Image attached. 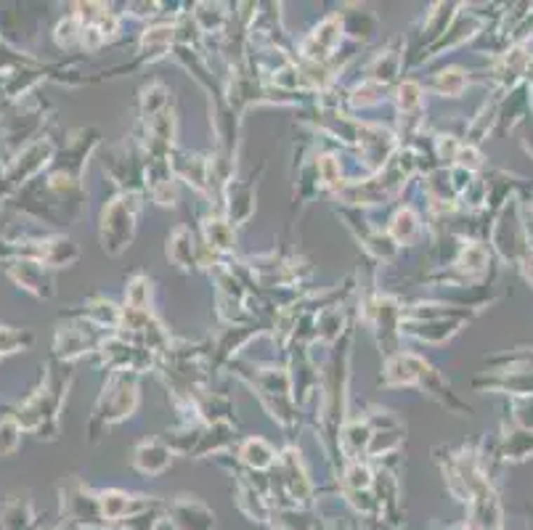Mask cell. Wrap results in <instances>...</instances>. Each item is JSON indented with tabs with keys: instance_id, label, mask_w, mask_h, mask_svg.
<instances>
[{
	"instance_id": "cell-6",
	"label": "cell",
	"mask_w": 533,
	"mask_h": 530,
	"mask_svg": "<svg viewBox=\"0 0 533 530\" xmlns=\"http://www.w3.org/2000/svg\"><path fill=\"white\" fill-rule=\"evenodd\" d=\"M417 229V223H414V215H412V210H403V212H398V217H396V226H393V231H396V236L398 239H403L409 231Z\"/></svg>"
},
{
	"instance_id": "cell-1",
	"label": "cell",
	"mask_w": 533,
	"mask_h": 530,
	"mask_svg": "<svg viewBox=\"0 0 533 530\" xmlns=\"http://www.w3.org/2000/svg\"><path fill=\"white\" fill-rule=\"evenodd\" d=\"M170 464V451L159 443H141L135 451V467L146 475H157Z\"/></svg>"
},
{
	"instance_id": "cell-4",
	"label": "cell",
	"mask_w": 533,
	"mask_h": 530,
	"mask_svg": "<svg viewBox=\"0 0 533 530\" xmlns=\"http://www.w3.org/2000/svg\"><path fill=\"white\" fill-rule=\"evenodd\" d=\"M29 342L32 337H22L19 332H13L8 326H0V353H11L13 348H25Z\"/></svg>"
},
{
	"instance_id": "cell-3",
	"label": "cell",
	"mask_w": 533,
	"mask_h": 530,
	"mask_svg": "<svg viewBox=\"0 0 533 530\" xmlns=\"http://www.w3.org/2000/svg\"><path fill=\"white\" fill-rule=\"evenodd\" d=\"M19 443V427L11 419H3L0 422V454H11Z\"/></svg>"
},
{
	"instance_id": "cell-2",
	"label": "cell",
	"mask_w": 533,
	"mask_h": 530,
	"mask_svg": "<svg viewBox=\"0 0 533 530\" xmlns=\"http://www.w3.org/2000/svg\"><path fill=\"white\" fill-rule=\"evenodd\" d=\"M242 456L247 458L250 464H255V467H266V464H271V458H274V451H271L263 440H250V443L244 446Z\"/></svg>"
},
{
	"instance_id": "cell-5",
	"label": "cell",
	"mask_w": 533,
	"mask_h": 530,
	"mask_svg": "<svg viewBox=\"0 0 533 530\" xmlns=\"http://www.w3.org/2000/svg\"><path fill=\"white\" fill-rule=\"evenodd\" d=\"M461 85H464V77H461L459 69H451V72L440 74V88H443L446 93H459Z\"/></svg>"
}]
</instances>
